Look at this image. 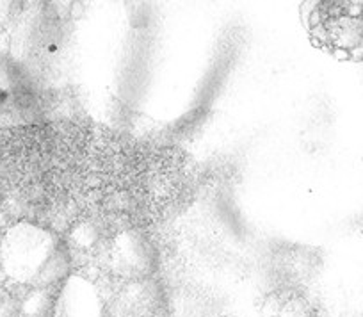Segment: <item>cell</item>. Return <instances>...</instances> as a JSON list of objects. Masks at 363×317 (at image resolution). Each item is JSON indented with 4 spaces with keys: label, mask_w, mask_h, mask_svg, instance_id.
<instances>
[{
    "label": "cell",
    "mask_w": 363,
    "mask_h": 317,
    "mask_svg": "<svg viewBox=\"0 0 363 317\" xmlns=\"http://www.w3.org/2000/svg\"><path fill=\"white\" fill-rule=\"evenodd\" d=\"M0 264L11 280L47 289L68 278L69 255L54 232L20 221L0 241Z\"/></svg>",
    "instance_id": "1"
},
{
    "label": "cell",
    "mask_w": 363,
    "mask_h": 317,
    "mask_svg": "<svg viewBox=\"0 0 363 317\" xmlns=\"http://www.w3.org/2000/svg\"><path fill=\"white\" fill-rule=\"evenodd\" d=\"M310 29L335 55L363 61V2H326L313 9Z\"/></svg>",
    "instance_id": "2"
},
{
    "label": "cell",
    "mask_w": 363,
    "mask_h": 317,
    "mask_svg": "<svg viewBox=\"0 0 363 317\" xmlns=\"http://www.w3.org/2000/svg\"><path fill=\"white\" fill-rule=\"evenodd\" d=\"M109 264L113 273L127 282L146 280L157 267V250L141 230H125L111 243Z\"/></svg>",
    "instance_id": "3"
},
{
    "label": "cell",
    "mask_w": 363,
    "mask_h": 317,
    "mask_svg": "<svg viewBox=\"0 0 363 317\" xmlns=\"http://www.w3.org/2000/svg\"><path fill=\"white\" fill-rule=\"evenodd\" d=\"M54 317H104L102 296L99 289L82 277H68L62 282L57 298L52 306Z\"/></svg>",
    "instance_id": "4"
},
{
    "label": "cell",
    "mask_w": 363,
    "mask_h": 317,
    "mask_svg": "<svg viewBox=\"0 0 363 317\" xmlns=\"http://www.w3.org/2000/svg\"><path fill=\"white\" fill-rule=\"evenodd\" d=\"M164 294L153 278L128 282L114 305L118 317H159Z\"/></svg>",
    "instance_id": "5"
},
{
    "label": "cell",
    "mask_w": 363,
    "mask_h": 317,
    "mask_svg": "<svg viewBox=\"0 0 363 317\" xmlns=\"http://www.w3.org/2000/svg\"><path fill=\"white\" fill-rule=\"evenodd\" d=\"M73 239H75V243L79 246H84V248H87V246H91L93 243L96 241V230L95 226L89 225V223H84V225H79L77 226V230L73 232Z\"/></svg>",
    "instance_id": "6"
},
{
    "label": "cell",
    "mask_w": 363,
    "mask_h": 317,
    "mask_svg": "<svg viewBox=\"0 0 363 317\" xmlns=\"http://www.w3.org/2000/svg\"><path fill=\"white\" fill-rule=\"evenodd\" d=\"M0 317H16L15 299L6 291H0Z\"/></svg>",
    "instance_id": "7"
}]
</instances>
